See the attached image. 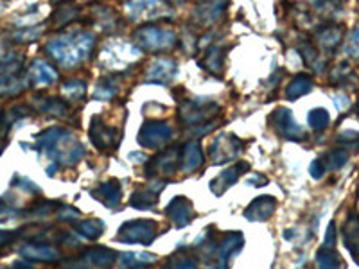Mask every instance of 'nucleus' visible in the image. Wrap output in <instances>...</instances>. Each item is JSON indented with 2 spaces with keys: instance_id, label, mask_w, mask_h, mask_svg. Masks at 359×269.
<instances>
[{
  "instance_id": "bb28decb",
  "label": "nucleus",
  "mask_w": 359,
  "mask_h": 269,
  "mask_svg": "<svg viewBox=\"0 0 359 269\" xmlns=\"http://www.w3.org/2000/svg\"><path fill=\"white\" fill-rule=\"evenodd\" d=\"M22 253H24L25 257L36 258V261H56L57 258L56 249L49 248V246H43V244L27 246V248L22 249Z\"/></svg>"
},
{
  "instance_id": "f704fd0d",
  "label": "nucleus",
  "mask_w": 359,
  "mask_h": 269,
  "mask_svg": "<svg viewBox=\"0 0 359 269\" xmlns=\"http://www.w3.org/2000/svg\"><path fill=\"white\" fill-rule=\"evenodd\" d=\"M347 53L351 54L352 57H358L359 60V29L352 33L351 40H348V45H347Z\"/></svg>"
},
{
  "instance_id": "f03ea898",
  "label": "nucleus",
  "mask_w": 359,
  "mask_h": 269,
  "mask_svg": "<svg viewBox=\"0 0 359 269\" xmlns=\"http://www.w3.org/2000/svg\"><path fill=\"white\" fill-rule=\"evenodd\" d=\"M137 49L149 50V53H160V50H169L176 43V33L162 25L149 24L137 29L133 34Z\"/></svg>"
},
{
  "instance_id": "ea45409f",
  "label": "nucleus",
  "mask_w": 359,
  "mask_h": 269,
  "mask_svg": "<svg viewBox=\"0 0 359 269\" xmlns=\"http://www.w3.org/2000/svg\"><path fill=\"white\" fill-rule=\"evenodd\" d=\"M210 269H224V268H223V265H219V264H217L216 268H210Z\"/></svg>"
},
{
  "instance_id": "7ed1b4c3",
  "label": "nucleus",
  "mask_w": 359,
  "mask_h": 269,
  "mask_svg": "<svg viewBox=\"0 0 359 269\" xmlns=\"http://www.w3.org/2000/svg\"><path fill=\"white\" fill-rule=\"evenodd\" d=\"M156 237V224L153 221L137 219L128 221L121 226L117 233V241L126 244H151Z\"/></svg>"
},
{
  "instance_id": "cd10ccee",
  "label": "nucleus",
  "mask_w": 359,
  "mask_h": 269,
  "mask_svg": "<svg viewBox=\"0 0 359 269\" xmlns=\"http://www.w3.org/2000/svg\"><path fill=\"white\" fill-rule=\"evenodd\" d=\"M31 76H33L34 81L40 83V85H50V83L56 81L57 78L56 72H54L47 63H41V62L34 63V67L31 69Z\"/></svg>"
},
{
  "instance_id": "aec40b11",
  "label": "nucleus",
  "mask_w": 359,
  "mask_h": 269,
  "mask_svg": "<svg viewBox=\"0 0 359 269\" xmlns=\"http://www.w3.org/2000/svg\"><path fill=\"white\" fill-rule=\"evenodd\" d=\"M341 25L327 24L316 31V36L314 38H316V43H318V47H322V49H334L336 45L341 41Z\"/></svg>"
},
{
  "instance_id": "c85d7f7f",
  "label": "nucleus",
  "mask_w": 359,
  "mask_h": 269,
  "mask_svg": "<svg viewBox=\"0 0 359 269\" xmlns=\"http://www.w3.org/2000/svg\"><path fill=\"white\" fill-rule=\"evenodd\" d=\"M156 201H158V194L153 191H147V188H144V191H137L131 194V207L135 208H151L153 205H156Z\"/></svg>"
},
{
  "instance_id": "5701e85b",
  "label": "nucleus",
  "mask_w": 359,
  "mask_h": 269,
  "mask_svg": "<svg viewBox=\"0 0 359 269\" xmlns=\"http://www.w3.org/2000/svg\"><path fill=\"white\" fill-rule=\"evenodd\" d=\"M311 90H313V79L309 76H297L287 86V99L294 101V99L309 94Z\"/></svg>"
},
{
  "instance_id": "9d476101",
  "label": "nucleus",
  "mask_w": 359,
  "mask_h": 269,
  "mask_svg": "<svg viewBox=\"0 0 359 269\" xmlns=\"http://www.w3.org/2000/svg\"><path fill=\"white\" fill-rule=\"evenodd\" d=\"M165 214L171 217V221L175 223L176 228H184V226H187V224L191 223L192 216H194V212H192V203L185 196L175 198V200L169 203V207L165 208Z\"/></svg>"
},
{
  "instance_id": "39448f33",
  "label": "nucleus",
  "mask_w": 359,
  "mask_h": 269,
  "mask_svg": "<svg viewBox=\"0 0 359 269\" xmlns=\"http://www.w3.org/2000/svg\"><path fill=\"white\" fill-rule=\"evenodd\" d=\"M182 167V151L180 149H165V151L160 153L158 156L147 163L146 167V176H160V174H175L176 169Z\"/></svg>"
},
{
  "instance_id": "9b49d317",
  "label": "nucleus",
  "mask_w": 359,
  "mask_h": 269,
  "mask_svg": "<svg viewBox=\"0 0 359 269\" xmlns=\"http://www.w3.org/2000/svg\"><path fill=\"white\" fill-rule=\"evenodd\" d=\"M248 169H250V165L246 162H239V163H236L233 167L224 169V171L221 172L216 179H212V181H210V191H212L216 196H221V194H223L224 191H229V188L236 184L237 178H239L243 172L248 171Z\"/></svg>"
},
{
  "instance_id": "6e6552de",
  "label": "nucleus",
  "mask_w": 359,
  "mask_h": 269,
  "mask_svg": "<svg viewBox=\"0 0 359 269\" xmlns=\"http://www.w3.org/2000/svg\"><path fill=\"white\" fill-rule=\"evenodd\" d=\"M90 139L94 142L97 149H114L118 144V131L115 127H110L108 124L101 123L97 117L92 120L90 126Z\"/></svg>"
},
{
  "instance_id": "f3484780",
  "label": "nucleus",
  "mask_w": 359,
  "mask_h": 269,
  "mask_svg": "<svg viewBox=\"0 0 359 269\" xmlns=\"http://www.w3.org/2000/svg\"><path fill=\"white\" fill-rule=\"evenodd\" d=\"M343 241L352 258L359 264V217L354 214H351L343 224Z\"/></svg>"
},
{
  "instance_id": "ddd939ff",
  "label": "nucleus",
  "mask_w": 359,
  "mask_h": 269,
  "mask_svg": "<svg viewBox=\"0 0 359 269\" xmlns=\"http://www.w3.org/2000/svg\"><path fill=\"white\" fill-rule=\"evenodd\" d=\"M277 208V200L271 196H259L245 210V217L250 221H266Z\"/></svg>"
},
{
  "instance_id": "0eeeda50",
  "label": "nucleus",
  "mask_w": 359,
  "mask_h": 269,
  "mask_svg": "<svg viewBox=\"0 0 359 269\" xmlns=\"http://www.w3.org/2000/svg\"><path fill=\"white\" fill-rule=\"evenodd\" d=\"M243 151V140H239L233 134L229 137H217L216 142L210 146V158L216 165L219 163H229Z\"/></svg>"
},
{
  "instance_id": "4c0bfd02",
  "label": "nucleus",
  "mask_w": 359,
  "mask_h": 269,
  "mask_svg": "<svg viewBox=\"0 0 359 269\" xmlns=\"http://www.w3.org/2000/svg\"><path fill=\"white\" fill-rule=\"evenodd\" d=\"M334 232H336V226H334V223H331L329 224V230H327V237H325V242H323V246H334V242H336V235H334Z\"/></svg>"
},
{
  "instance_id": "473e14b6",
  "label": "nucleus",
  "mask_w": 359,
  "mask_h": 269,
  "mask_svg": "<svg viewBox=\"0 0 359 269\" xmlns=\"http://www.w3.org/2000/svg\"><path fill=\"white\" fill-rule=\"evenodd\" d=\"M338 142L345 147H359V133L358 131H343L338 137Z\"/></svg>"
},
{
  "instance_id": "dca6fc26",
  "label": "nucleus",
  "mask_w": 359,
  "mask_h": 269,
  "mask_svg": "<svg viewBox=\"0 0 359 269\" xmlns=\"http://www.w3.org/2000/svg\"><path fill=\"white\" fill-rule=\"evenodd\" d=\"M176 72H178L176 62H172V60H156V62H153V65L149 67V70H147V81L162 83V85H165V83L172 81Z\"/></svg>"
},
{
  "instance_id": "4468645a",
  "label": "nucleus",
  "mask_w": 359,
  "mask_h": 269,
  "mask_svg": "<svg viewBox=\"0 0 359 269\" xmlns=\"http://www.w3.org/2000/svg\"><path fill=\"white\" fill-rule=\"evenodd\" d=\"M139 57V50L133 45L126 43H115L110 45L107 50V65L110 67H121L128 65L131 60Z\"/></svg>"
},
{
  "instance_id": "6ab92c4d",
  "label": "nucleus",
  "mask_w": 359,
  "mask_h": 269,
  "mask_svg": "<svg viewBox=\"0 0 359 269\" xmlns=\"http://www.w3.org/2000/svg\"><path fill=\"white\" fill-rule=\"evenodd\" d=\"M92 194L97 200H101L102 203H107L108 207L115 208L121 203V184L117 179H110V181H104V184L99 185Z\"/></svg>"
},
{
  "instance_id": "b1692460",
  "label": "nucleus",
  "mask_w": 359,
  "mask_h": 269,
  "mask_svg": "<svg viewBox=\"0 0 359 269\" xmlns=\"http://www.w3.org/2000/svg\"><path fill=\"white\" fill-rule=\"evenodd\" d=\"M76 230H78L79 235L86 237V239H99L101 233L104 232V224L101 223L99 219H86L81 221V223L76 224Z\"/></svg>"
},
{
  "instance_id": "e433bc0d",
  "label": "nucleus",
  "mask_w": 359,
  "mask_h": 269,
  "mask_svg": "<svg viewBox=\"0 0 359 269\" xmlns=\"http://www.w3.org/2000/svg\"><path fill=\"white\" fill-rule=\"evenodd\" d=\"M15 210H13L11 207H8V205L6 203H2V201H0V223H4V221H8L9 217H13L15 216Z\"/></svg>"
},
{
  "instance_id": "1a4fd4ad",
  "label": "nucleus",
  "mask_w": 359,
  "mask_h": 269,
  "mask_svg": "<svg viewBox=\"0 0 359 269\" xmlns=\"http://www.w3.org/2000/svg\"><path fill=\"white\" fill-rule=\"evenodd\" d=\"M273 118H275L273 120L275 130H277L282 137H286V139H291V140L304 139V130L298 126L293 113H291L287 108H278V110L273 113Z\"/></svg>"
},
{
  "instance_id": "c9c22d12",
  "label": "nucleus",
  "mask_w": 359,
  "mask_h": 269,
  "mask_svg": "<svg viewBox=\"0 0 359 269\" xmlns=\"http://www.w3.org/2000/svg\"><path fill=\"white\" fill-rule=\"evenodd\" d=\"M309 171H311V174H313V178H322L323 172H325V167H323L322 160H314Z\"/></svg>"
},
{
  "instance_id": "f8f14e48",
  "label": "nucleus",
  "mask_w": 359,
  "mask_h": 269,
  "mask_svg": "<svg viewBox=\"0 0 359 269\" xmlns=\"http://www.w3.org/2000/svg\"><path fill=\"white\" fill-rule=\"evenodd\" d=\"M163 13V4L160 0H131L128 4L130 18H156Z\"/></svg>"
},
{
  "instance_id": "2f4dec72",
  "label": "nucleus",
  "mask_w": 359,
  "mask_h": 269,
  "mask_svg": "<svg viewBox=\"0 0 359 269\" xmlns=\"http://www.w3.org/2000/svg\"><path fill=\"white\" fill-rule=\"evenodd\" d=\"M165 269H198L196 262L191 261V258L187 257V253H178V255H172L171 261L168 262V265H165Z\"/></svg>"
},
{
  "instance_id": "58836bf2",
  "label": "nucleus",
  "mask_w": 359,
  "mask_h": 269,
  "mask_svg": "<svg viewBox=\"0 0 359 269\" xmlns=\"http://www.w3.org/2000/svg\"><path fill=\"white\" fill-rule=\"evenodd\" d=\"M13 239H15L13 232H0V248H6L9 242H13Z\"/></svg>"
},
{
  "instance_id": "20e7f679",
  "label": "nucleus",
  "mask_w": 359,
  "mask_h": 269,
  "mask_svg": "<svg viewBox=\"0 0 359 269\" xmlns=\"http://www.w3.org/2000/svg\"><path fill=\"white\" fill-rule=\"evenodd\" d=\"M219 111L221 108L217 104H214V102H210V104H198V102L187 101L180 106L178 117L184 124L198 126V124L210 123Z\"/></svg>"
},
{
  "instance_id": "f257e3e1",
  "label": "nucleus",
  "mask_w": 359,
  "mask_h": 269,
  "mask_svg": "<svg viewBox=\"0 0 359 269\" xmlns=\"http://www.w3.org/2000/svg\"><path fill=\"white\" fill-rule=\"evenodd\" d=\"M95 43L94 34L76 33L72 36H60L47 45V53L65 67L78 65L83 62Z\"/></svg>"
},
{
  "instance_id": "412c9836",
  "label": "nucleus",
  "mask_w": 359,
  "mask_h": 269,
  "mask_svg": "<svg viewBox=\"0 0 359 269\" xmlns=\"http://www.w3.org/2000/svg\"><path fill=\"white\" fill-rule=\"evenodd\" d=\"M316 268L318 269H345V262L339 257V253L334 251L331 246H323L316 253Z\"/></svg>"
},
{
  "instance_id": "423d86ee",
  "label": "nucleus",
  "mask_w": 359,
  "mask_h": 269,
  "mask_svg": "<svg viewBox=\"0 0 359 269\" xmlns=\"http://www.w3.org/2000/svg\"><path fill=\"white\" fill-rule=\"evenodd\" d=\"M172 130L168 123L156 120V123H146L139 133V142L144 147H162L171 140Z\"/></svg>"
},
{
  "instance_id": "c756f323",
  "label": "nucleus",
  "mask_w": 359,
  "mask_h": 269,
  "mask_svg": "<svg viewBox=\"0 0 359 269\" xmlns=\"http://www.w3.org/2000/svg\"><path fill=\"white\" fill-rule=\"evenodd\" d=\"M309 126L313 127L314 131H322L325 130L327 126H329V120H331V117H329V113H327L323 108H316V110L309 111Z\"/></svg>"
},
{
  "instance_id": "4be33fe9",
  "label": "nucleus",
  "mask_w": 359,
  "mask_h": 269,
  "mask_svg": "<svg viewBox=\"0 0 359 269\" xmlns=\"http://www.w3.org/2000/svg\"><path fill=\"white\" fill-rule=\"evenodd\" d=\"M156 255L151 253H123L118 257V264L126 269H137L144 268V265H149V262H155Z\"/></svg>"
},
{
  "instance_id": "7c9ffc66",
  "label": "nucleus",
  "mask_w": 359,
  "mask_h": 269,
  "mask_svg": "<svg viewBox=\"0 0 359 269\" xmlns=\"http://www.w3.org/2000/svg\"><path fill=\"white\" fill-rule=\"evenodd\" d=\"M117 94V83L114 81V79L107 78L102 79L101 83L97 85V88H95V97L97 99H104V101H108V99H111L114 95Z\"/></svg>"
},
{
  "instance_id": "a878e982",
  "label": "nucleus",
  "mask_w": 359,
  "mask_h": 269,
  "mask_svg": "<svg viewBox=\"0 0 359 269\" xmlns=\"http://www.w3.org/2000/svg\"><path fill=\"white\" fill-rule=\"evenodd\" d=\"M223 62H224V50H221L219 47H210V49L207 50V54H205L201 65H203L207 70H210V72L217 74L221 72V69H223Z\"/></svg>"
},
{
  "instance_id": "393cba45",
  "label": "nucleus",
  "mask_w": 359,
  "mask_h": 269,
  "mask_svg": "<svg viewBox=\"0 0 359 269\" xmlns=\"http://www.w3.org/2000/svg\"><path fill=\"white\" fill-rule=\"evenodd\" d=\"M320 160H322L325 171H338L348 162V153L345 149H334V151H329Z\"/></svg>"
},
{
  "instance_id": "72a5a7b5",
  "label": "nucleus",
  "mask_w": 359,
  "mask_h": 269,
  "mask_svg": "<svg viewBox=\"0 0 359 269\" xmlns=\"http://www.w3.org/2000/svg\"><path fill=\"white\" fill-rule=\"evenodd\" d=\"M63 92H65V94L74 95V97H83V94H85V83L76 81V79H74V81L65 83Z\"/></svg>"
},
{
  "instance_id": "2eb2a0df",
  "label": "nucleus",
  "mask_w": 359,
  "mask_h": 269,
  "mask_svg": "<svg viewBox=\"0 0 359 269\" xmlns=\"http://www.w3.org/2000/svg\"><path fill=\"white\" fill-rule=\"evenodd\" d=\"M229 0H200L194 11V18L201 20V24H212L223 15Z\"/></svg>"
},
{
  "instance_id": "a211bd4d",
  "label": "nucleus",
  "mask_w": 359,
  "mask_h": 269,
  "mask_svg": "<svg viewBox=\"0 0 359 269\" xmlns=\"http://www.w3.org/2000/svg\"><path fill=\"white\" fill-rule=\"evenodd\" d=\"M203 163V151L198 142H187L182 147V169L185 172L196 171Z\"/></svg>"
}]
</instances>
